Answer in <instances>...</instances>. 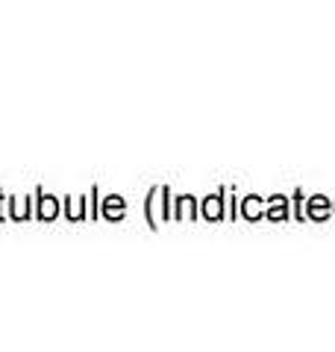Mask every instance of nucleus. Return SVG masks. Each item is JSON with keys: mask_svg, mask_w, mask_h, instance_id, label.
Here are the masks:
<instances>
[{"mask_svg": "<svg viewBox=\"0 0 335 352\" xmlns=\"http://www.w3.org/2000/svg\"><path fill=\"white\" fill-rule=\"evenodd\" d=\"M206 214H209V217H218V214H221V208H218V197H212V200L206 203Z\"/></svg>", "mask_w": 335, "mask_h": 352, "instance_id": "1", "label": "nucleus"}]
</instances>
